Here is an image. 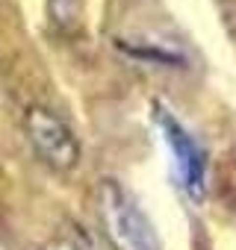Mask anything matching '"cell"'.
Wrapping results in <instances>:
<instances>
[{
	"label": "cell",
	"instance_id": "1",
	"mask_svg": "<svg viewBox=\"0 0 236 250\" xmlns=\"http://www.w3.org/2000/svg\"><path fill=\"white\" fill-rule=\"evenodd\" d=\"M100 218L115 250H160L154 224L118 183L100 186Z\"/></svg>",
	"mask_w": 236,
	"mask_h": 250
},
{
	"label": "cell",
	"instance_id": "2",
	"mask_svg": "<svg viewBox=\"0 0 236 250\" xmlns=\"http://www.w3.org/2000/svg\"><path fill=\"white\" fill-rule=\"evenodd\" d=\"M154 121L160 133L165 136L168 147H171V156H174V165H177V180H180V188L192 197V200H201L204 191H207V153L201 150V145L195 142V136L183 127V124L163 106H154Z\"/></svg>",
	"mask_w": 236,
	"mask_h": 250
},
{
	"label": "cell",
	"instance_id": "3",
	"mask_svg": "<svg viewBox=\"0 0 236 250\" xmlns=\"http://www.w3.org/2000/svg\"><path fill=\"white\" fill-rule=\"evenodd\" d=\"M27 136H30L33 147L45 156L47 165H53L59 171H68L77 165L80 145H77L74 133L59 118H53L47 109H30L27 112Z\"/></svg>",
	"mask_w": 236,
	"mask_h": 250
},
{
	"label": "cell",
	"instance_id": "4",
	"mask_svg": "<svg viewBox=\"0 0 236 250\" xmlns=\"http://www.w3.org/2000/svg\"><path fill=\"white\" fill-rule=\"evenodd\" d=\"M47 250H77V247H74L71 241H56V244H53V247H47Z\"/></svg>",
	"mask_w": 236,
	"mask_h": 250
}]
</instances>
